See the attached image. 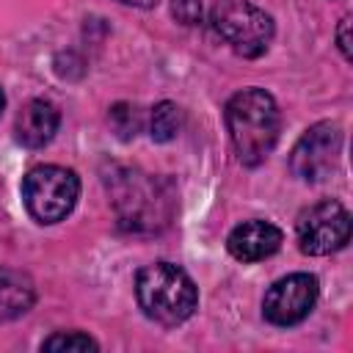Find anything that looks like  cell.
<instances>
[{
	"label": "cell",
	"instance_id": "cell-9",
	"mask_svg": "<svg viewBox=\"0 0 353 353\" xmlns=\"http://www.w3.org/2000/svg\"><path fill=\"white\" fill-rule=\"evenodd\" d=\"M226 248L237 262H259L281 248V229L270 221H243L226 237Z\"/></svg>",
	"mask_w": 353,
	"mask_h": 353
},
{
	"label": "cell",
	"instance_id": "cell-16",
	"mask_svg": "<svg viewBox=\"0 0 353 353\" xmlns=\"http://www.w3.org/2000/svg\"><path fill=\"white\" fill-rule=\"evenodd\" d=\"M347 30H350V17H345V19L339 22V30H336V41H339V50H342V55L350 61V36H347Z\"/></svg>",
	"mask_w": 353,
	"mask_h": 353
},
{
	"label": "cell",
	"instance_id": "cell-6",
	"mask_svg": "<svg viewBox=\"0 0 353 353\" xmlns=\"http://www.w3.org/2000/svg\"><path fill=\"white\" fill-rule=\"evenodd\" d=\"M295 234H298V245H301L303 254L328 256V254L347 245V240H350V215L339 201L323 199V201L312 204L309 210H303L298 215Z\"/></svg>",
	"mask_w": 353,
	"mask_h": 353
},
{
	"label": "cell",
	"instance_id": "cell-15",
	"mask_svg": "<svg viewBox=\"0 0 353 353\" xmlns=\"http://www.w3.org/2000/svg\"><path fill=\"white\" fill-rule=\"evenodd\" d=\"M171 14L182 25H199L201 22V0H171Z\"/></svg>",
	"mask_w": 353,
	"mask_h": 353
},
{
	"label": "cell",
	"instance_id": "cell-3",
	"mask_svg": "<svg viewBox=\"0 0 353 353\" xmlns=\"http://www.w3.org/2000/svg\"><path fill=\"white\" fill-rule=\"evenodd\" d=\"M135 298L143 314L160 325L185 323L199 306L193 279L171 262H152L135 276Z\"/></svg>",
	"mask_w": 353,
	"mask_h": 353
},
{
	"label": "cell",
	"instance_id": "cell-10",
	"mask_svg": "<svg viewBox=\"0 0 353 353\" xmlns=\"http://www.w3.org/2000/svg\"><path fill=\"white\" fill-rule=\"evenodd\" d=\"M58 124H61V113L52 102L47 99H30L19 116H17V124H14V132H17V141L28 149H41L47 146L55 132H58Z\"/></svg>",
	"mask_w": 353,
	"mask_h": 353
},
{
	"label": "cell",
	"instance_id": "cell-13",
	"mask_svg": "<svg viewBox=\"0 0 353 353\" xmlns=\"http://www.w3.org/2000/svg\"><path fill=\"white\" fill-rule=\"evenodd\" d=\"M41 350H77V353H83V350H99V345H97V339H91L83 331H58L41 342Z\"/></svg>",
	"mask_w": 353,
	"mask_h": 353
},
{
	"label": "cell",
	"instance_id": "cell-12",
	"mask_svg": "<svg viewBox=\"0 0 353 353\" xmlns=\"http://www.w3.org/2000/svg\"><path fill=\"white\" fill-rule=\"evenodd\" d=\"M179 130H182V110H179V105H174V102H168V99L160 102V105H154L152 119H149L152 141L168 143V141L176 138Z\"/></svg>",
	"mask_w": 353,
	"mask_h": 353
},
{
	"label": "cell",
	"instance_id": "cell-1",
	"mask_svg": "<svg viewBox=\"0 0 353 353\" xmlns=\"http://www.w3.org/2000/svg\"><path fill=\"white\" fill-rule=\"evenodd\" d=\"M108 190L119 226L127 232H160L174 218V190L154 174L141 168H113Z\"/></svg>",
	"mask_w": 353,
	"mask_h": 353
},
{
	"label": "cell",
	"instance_id": "cell-17",
	"mask_svg": "<svg viewBox=\"0 0 353 353\" xmlns=\"http://www.w3.org/2000/svg\"><path fill=\"white\" fill-rule=\"evenodd\" d=\"M119 3H124V6H135V8H152L157 0H119Z\"/></svg>",
	"mask_w": 353,
	"mask_h": 353
},
{
	"label": "cell",
	"instance_id": "cell-11",
	"mask_svg": "<svg viewBox=\"0 0 353 353\" xmlns=\"http://www.w3.org/2000/svg\"><path fill=\"white\" fill-rule=\"evenodd\" d=\"M36 301V287L33 281L14 268L0 265V323L17 320L25 314Z\"/></svg>",
	"mask_w": 353,
	"mask_h": 353
},
{
	"label": "cell",
	"instance_id": "cell-4",
	"mask_svg": "<svg viewBox=\"0 0 353 353\" xmlns=\"http://www.w3.org/2000/svg\"><path fill=\"white\" fill-rule=\"evenodd\" d=\"M210 22L215 33L243 58H259L273 41V19L251 0H218Z\"/></svg>",
	"mask_w": 353,
	"mask_h": 353
},
{
	"label": "cell",
	"instance_id": "cell-8",
	"mask_svg": "<svg viewBox=\"0 0 353 353\" xmlns=\"http://www.w3.org/2000/svg\"><path fill=\"white\" fill-rule=\"evenodd\" d=\"M320 295V284L312 273H290L270 284L262 298V314L273 325H298L309 317Z\"/></svg>",
	"mask_w": 353,
	"mask_h": 353
},
{
	"label": "cell",
	"instance_id": "cell-14",
	"mask_svg": "<svg viewBox=\"0 0 353 353\" xmlns=\"http://www.w3.org/2000/svg\"><path fill=\"white\" fill-rule=\"evenodd\" d=\"M110 119H113V127H116V132H119L121 138L135 135L138 127H141V119H138L135 108H130V105H116V108L110 110Z\"/></svg>",
	"mask_w": 353,
	"mask_h": 353
},
{
	"label": "cell",
	"instance_id": "cell-18",
	"mask_svg": "<svg viewBox=\"0 0 353 353\" xmlns=\"http://www.w3.org/2000/svg\"><path fill=\"white\" fill-rule=\"evenodd\" d=\"M3 105H6V97H3V91H0V113H3Z\"/></svg>",
	"mask_w": 353,
	"mask_h": 353
},
{
	"label": "cell",
	"instance_id": "cell-7",
	"mask_svg": "<svg viewBox=\"0 0 353 353\" xmlns=\"http://www.w3.org/2000/svg\"><path fill=\"white\" fill-rule=\"evenodd\" d=\"M342 152V130L331 121L312 124L290 152V171L303 182L325 179Z\"/></svg>",
	"mask_w": 353,
	"mask_h": 353
},
{
	"label": "cell",
	"instance_id": "cell-5",
	"mask_svg": "<svg viewBox=\"0 0 353 353\" xmlns=\"http://www.w3.org/2000/svg\"><path fill=\"white\" fill-rule=\"evenodd\" d=\"M80 196V179L63 165H36L22 179V201L39 223L63 221Z\"/></svg>",
	"mask_w": 353,
	"mask_h": 353
},
{
	"label": "cell",
	"instance_id": "cell-2",
	"mask_svg": "<svg viewBox=\"0 0 353 353\" xmlns=\"http://www.w3.org/2000/svg\"><path fill=\"white\" fill-rule=\"evenodd\" d=\"M232 146L243 165H259L276 146L281 132V113L265 88L237 91L223 110Z\"/></svg>",
	"mask_w": 353,
	"mask_h": 353
}]
</instances>
